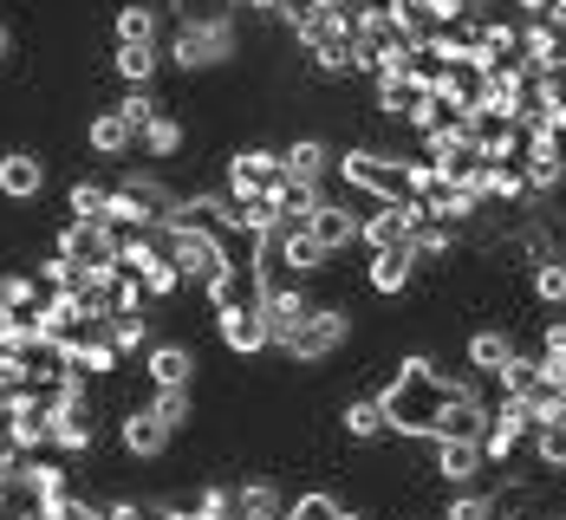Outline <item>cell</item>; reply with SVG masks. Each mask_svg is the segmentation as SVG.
Returning <instances> with one entry per match:
<instances>
[{
	"label": "cell",
	"instance_id": "10",
	"mask_svg": "<svg viewBox=\"0 0 566 520\" xmlns=\"http://www.w3.org/2000/svg\"><path fill=\"white\" fill-rule=\"evenodd\" d=\"M254 306H261V319H268V346L281 351L286 339H293V326L313 312V293H306V280H293V287H268Z\"/></svg>",
	"mask_w": 566,
	"mask_h": 520
},
{
	"label": "cell",
	"instance_id": "5",
	"mask_svg": "<svg viewBox=\"0 0 566 520\" xmlns=\"http://www.w3.org/2000/svg\"><path fill=\"white\" fill-rule=\"evenodd\" d=\"M53 254H65L78 274L85 267H117V229L112 222H65L53 234Z\"/></svg>",
	"mask_w": 566,
	"mask_h": 520
},
{
	"label": "cell",
	"instance_id": "7",
	"mask_svg": "<svg viewBox=\"0 0 566 520\" xmlns=\"http://www.w3.org/2000/svg\"><path fill=\"white\" fill-rule=\"evenodd\" d=\"M196 346H182V339H150L144 351V378L157 384V391H196Z\"/></svg>",
	"mask_w": 566,
	"mask_h": 520
},
{
	"label": "cell",
	"instance_id": "12",
	"mask_svg": "<svg viewBox=\"0 0 566 520\" xmlns=\"http://www.w3.org/2000/svg\"><path fill=\"white\" fill-rule=\"evenodd\" d=\"M423 92H430V65H423V59H417L410 72H385V78H371V105H378V117H391V124L410 112Z\"/></svg>",
	"mask_w": 566,
	"mask_h": 520
},
{
	"label": "cell",
	"instance_id": "41",
	"mask_svg": "<svg viewBox=\"0 0 566 520\" xmlns=\"http://www.w3.org/2000/svg\"><path fill=\"white\" fill-rule=\"evenodd\" d=\"M176 26L182 20H234V0H170Z\"/></svg>",
	"mask_w": 566,
	"mask_h": 520
},
{
	"label": "cell",
	"instance_id": "14",
	"mask_svg": "<svg viewBox=\"0 0 566 520\" xmlns=\"http://www.w3.org/2000/svg\"><path fill=\"white\" fill-rule=\"evenodd\" d=\"M112 40L117 46H164V13H157V0H117Z\"/></svg>",
	"mask_w": 566,
	"mask_h": 520
},
{
	"label": "cell",
	"instance_id": "23",
	"mask_svg": "<svg viewBox=\"0 0 566 520\" xmlns=\"http://www.w3.org/2000/svg\"><path fill=\"white\" fill-rule=\"evenodd\" d=\"M234 514L241 520H286V495L274 481H241L234 488Z\"/></svg>",
	"mask_w": 566,
	"mask_h": 520
},
{
	"label": "cell",
	"instance_id": "9",
	"mask_svg": "<svg viewBox=\"0 0 566 520\" xmlns=\"http://www.w3.org/2000/svg\"><path fill=\"white\" fill-rule=\"evenodd\" d=\"M423 222H430V215H423L417 202H385L378 215H365V241H358V247H371V254H385V247H410Z\"/></svg>",
	"mask_w": 566,
	"mask_h": 520
},
{
	"label": "cell",
	"instance_id": "11",
	"mask_svg": "<svg viewBox=\"0 0 566 520\" xmlns=\"http://www.w3.org/2000/svg\"><path fill=\"white\" fill-rule=\"evenodd\" d=\"M306 234H313V241L326 247V261H333V254H345V247H358V241H365V215H358V209H345L339 195H326V202L313 209Z\"/></svg>",
	"mask_w": 566,
	"mask_h": 520
},
{
	"label": "cell",
	"instance_id": "48",
	"mask_svg": "<svg viewBox=\"0 0 566 520\" xmlns=\"http://www.w3.org/2000/svg\"><path fill=\"white\" fill-rule=\"evenodd\" d=\"M554 416H560V423H566V391H560V410H554Z\"/></svg>",
	"mask_w": 566,
	"mask_h": 520
},
{
	"label": "cell",
	"instance_id": "17",
	"mask_svg": "<svg viewBox=\"0 0 566 520\" xmlns=\"http://www.w3.org/2000/svg\"><path fill=\"white\" fill-rule=\"evenodd\" d=\"M40 189H46V157H33V150L0 157V202H40Z\"/></svg>",
	"mask_w": 566,
	"mask_h": 520
},
{
	"label": "cell",
	"instance_id": "45",
	"mask_svg": "<svg viewBox=\"0 0 566 520\" xmlns=\"http://www.w3.org/2000/svg\"><path fill=\"white\" fill-rule=\"evenodd\" d=\"M7 508H13V488H7V481H0V514H7Z\"/></svg>",
	"mask_w": 566,
	"mask_h": 520
},
{
	"label": "cell",
	"instance_id": "46",
	"mask_svg": "<svg viewBox=\"0 0 566 520\" xmlns=\"http://www.w3.org/2000/svg\"><path fill=\"white\" fill-rule=\"evenodd\" d=\"M534 520H566V508H541V514H534Z\"/></svg>",
	"mask_w": 566,
	"mask_h": 520
},
{
	"label": "cell",
	"instance_id": "49",
	"mask_svg": "<svg viewBox=\"0 0 566 520\" xmlns=\"http://www.w3.org/2000/svg\"><path fill=\"white\" fill-rule=\"evenodd\" d=\"M352 7H385V0H352Z\"/></svg>",
	"mask_w": 566,
	"mask_h": 520
},
{
	"label": "cell",
	"instance_id": "25",
	"mask_svg": "<svg viewBox=\"0 0 566 520\" xmlns=\"http://www.w3.org/2000/svg\"><path fill=\"white\" fill-rule=\"evenodd\" d=\"M455 247H462V229H443V222H423V229H417V241H410L417 267H450Z\"/></svg>",
	"mask_w": 566,
	"mask_h": 520
},
{
	"label": "cell",
	"instance_id": "3",
	"mask_svg": "<svg viewBox=\"0 0 566 520\" xmlns=\"http://www.w3.org/2000/svg\"><path fill=\"white\" fill-rule=\"evenodd\" d=\"M333 176H339L345 189H365L371 202H410V157H397V150H378V144L339 150Z\"/></svg>",
	"mask_w": 566,
	"mask_h": 520
},
{
	"label": "cell",
	"instance_id": "35",
	"mask_svg": "<svg viewBox=\"0 0 566 520\" xmlns=\"http://www.w3.org/2000/svg\"><path fill=\"white\" fill-rule=\"evenodd\" d=\"M33 306H40V280L33 274H20V267L0 274V312H33Z\"/></svg>",
	"mask_w": 566,
	"mask_h": 520
},
{
	"label": "cell",
	"instance_id": "8",
	"mask_svg": "<svg viewBox=\"0 0 566 520\" xmlns=\"http://www.w3.org/2000/svg\"><path fill=\"white\" fill-rule=\"evenodd\" d=\"M469 92H475V112L495 117V124H514V117H521V105H527V78H521V65H502V72L475 78Z\"/></svg>",
	"mask_w": 566,
	"mask_h": 520
},
{
	"label": "cell",
	"instance_id": "4",
	"mask_svg": "<svg viewBox=\"0 0 566 520\" xmlns=\"http://www.w3.org/2000/svg\"><path fill=\"white\" fill-rule=\"evenodd\" d=\"M345 339H352V312L333 306V299H313V312L293 326V339L281 346V358L286 364H326L333 351H345Z\"/></svg>",
	"mask_w": 566,
	"mask_h": 520
},
{
	"label": "cell",
	"instance_id": "38",
	"mask_svg": "<svg viewBox=\"0 0 566 520\" xmlns=\"http://www.w3.org/2000/svg\"><path fill=\"white\" fill-rule=\"evenodd\" d=\"M527 98H534L541 112H554V105L566 112V59H554V65H547V72H541V78L527 85Z\"/></svg>",
	"mask_w": 566,
	"mask_h": 520
},
{
	"label": "cell",
	"instance_id": "44",
	"mask_svg": "<svg viewBox=\"0 0 566 520\" xmlns=\"http://www.w3.org/2000/svg\"><path fill=\"white\" fill-rule=\"evenodd\" d=\"M7 59H13V26L0 20V65H7Z\"/></svg>",
	"mask_w": 566,
	"mask_h": 520
},
{
	"label": "cell",
	"instance_id": "19",
	"mask_svg": "<svg viewBox=\"0 0 566 520\" xmlns=\"http://www.w3.org/2000/svg\"><path fill=\"white\" fill-rule=\"evenodd\" d=\"M410 280H417V254H410V247H385V254H371V267H365V287L385 293V299L410 293Z\"/></svg>",
	"mask_w": 566,
	"mask_h": 520
},
{
	"label": "cell",
	"instance_id": "16",
	"mask_svg": "<svg viewBox=\"0 0 566 520\" xmlns=\"http://www.w3.org/2000/svg\"><path fill=\"white\" fill-rule=\"evenodd\" d=\"M333 163H339V150L326 137H293V144H281V176H293V182H326Z\"/></svg>",
	"mask_w": 566,
	"mask_h": 520
},
{
	"label": "cell",
	"instance_id": "1",
	"mask_svg": "<svg viewBox=\"0 0 566 520\" xmlns=\"http://www.w3.org/2000/svg\"><path fill=\"white\" fill-rule=\"evenodd\" d=\"M475 384V371H437L430 358H403L397 378L378 391L385 397V416H391L397 436H437L450 404Z\"/></svg>",
	"mask_w": 566,
	"mask_h": 520
},
{
	"label": "cell",
	"instance_id": "2",
	"mask_svg": "<svg viewBox=\"0 0 566 520\" xmlns=\"http://www.w3.org/2000/svg\"><path fill=\"white\" fill-rule=\"evenodd\" d=\"M164 53L182 78H209V72H228L241 59V33H234V20H182Z\"/></svg>",
	"mask_w": 566,
	"mask_h": 520
},
{
	"label": "cell",
	"instance_id": "28",
	"mask_svg": "<svg viewBox=\"0 0 566 520\" xmlns=\"http://www.w3.org/2000/svg\"><path fill=\"white\" fill-rule=\"evenodd\" d=\"M7 443H13L20 456H40V449H46V404L13 410V416H7Z\"/></svg>",
	"mask_w": 566,
	"mask_h": 520
},
{
	"label": "cell",
	"instance_id": "43",
	"mask_svg": "<svg viewBox=\"0 0 566 520\" xmlns=\"http://www.w3.org/2000/svg\"><path fill=\"white\" fill-rule=\"evenodd\" d=\"M541 20H547V26L566 40V0H547V13H541Z\"/></svg>",
	"mask_w": 566,
	"mask_h": 520
},
{
	"label": "cell",
	"instance_id": "26",
	"mask_svg": "<svg viewBox=\"0 0 566 520\" xmlns=\"http://www.w3.org/2000/svg\"><path fill=\"white\" fill-rule=\"evenodd\" d=\"M105 339H112L117 358L150 351V312H112V319H105Z\"/></svg>",
	"mask_w": 566,
	"mask_h": 520
},
{
	"label": "cell",
	"instance_id": "21",
	"mask_svg": "<svg viewBox=\"0 0 566 520\" xmlns=\"http://www.w3.org/2000/svg\"><path fill=\"white\" fill-rule=\"evenodd\" d=\"M514 332H502V326H489V332H469V371L475 378H502V364L514 358Z\"/></svg>",
	"mask_w": 566,
	"mask_h": 520
},
{
	"label": "cell",
	"instance_id": "29",
	"mask_svg": "<svg viewBox=\"0 0 566 520\" xmlns=\"http://www.w3.org/2000/svg\"><path fill=\"white\" fill-rule=\"evenodd\" d=\"M527 287H534V299H541V306H566V261H560V254H554V261H534Z\"/></svg>",
	"mask_w": 566,
	"mask_h": 520
},
{
	"label": "cell",
	"instance_id": "15",
	"mask_svg": "<svg viewBox=\"0 0 566 520\" xmlns=\"http://www.w3.org/2000/svg\"><path fill=\"white\" fill-rule=\"evenodd\" d=\"M85 150H92V157H105V163H124V157L137 150V130L117 117V105H105V112L85 117Z\"/></svg>",
	"mask_w": 566,
	"mask_h": 520
},
{
	"label": "cell",
	"instance_id": "47",
	"mask_svg": "<svg viewBox=\"0 0 566 520\" xmlns=\"http://www.w3.org/2000/svg\"><path fill=\"white\" fill-rule=\"evenodd\" d=\"M13 520H46V514H33V508H20V514H13Z\"/></svg>",
	"mask_w": 566,
	"mask_h": 520
},
{
	"label": "cell",
	"instance_id": "36",
	"mask_svg": "<svg viewBox=\"0 0 566 520\" xmlns=\"http://www.w3.org/2000/svg\"><path fill=\"white\" fill-rule=\"evenodd\" d=\"M33 280H40V293H78V267L65 254H46V261H33Z\"/></svg>",
	"mask_w": 566,
	"mask_h": 520
},
{
	"label": "cell",
	"instance_id": "40",
	"mask_svg": "<svg viewBox=\"0 0 566 520\" xmlns=\"http://www.w3.org/2000/svg\"><path fill=\"white\" fill-rule=\"evenodd\" d=\"M137 287H144V299L157 306V299H170V293H182V274H176L170 261H150V267L137 274Z\"/></svg>",
	"mask_w": 566,
	"mask_h": 520
},
{
	"label": "cell",
	"instance_id": "50",
	"mask_svg": "<svg viewBox=\"0 0 566 520\" xmlns=\"http://www.w3.org/2000/svg\"><path fill=\"white\" fill-rule=\"evenodd\" d=\"M339 520H358V514H339Z\"/></svg>",
	"mask_w": 566,
	"mask_h": 520
},
{
	"label": "cell",
	"instance_id": "30",
	"mask_svg": "<svg viewBox=\"0 0 566 520\" xmlns=\"http://www.w3.org/2000/svg\"><path fill=\"white\" fill-rule=\"evenodd\" d=\"M105 195H112L105 182H85V176H78V182L65 189V209H72V222H105Z\"/></svg>",
	"mask_w": 566,
	"mask_h": 520
},
{
	"label": "cell",
	"instance_id": "37",
	"mask_svg": "<svg viewBox=\"0 0 566 520\" xmlns=\"http://www.w3.org/2000/svg\"><path fill=\"white\" fill-rule=\"evenodd\" d=\"M150 410H157L170 429H189V423H196V391H150Z\"/></svg>",
	"mask_w": 566,
	"mask_h": 520
},
{
	"label": "cell",
	"instance_id": "34",
	"mask_svg": "<svg viewBox=\"0 0 566 520\" xmlns=\"http://www.w3.org/2000/svg\"><path fill=\"white\" fill-rule=\"evenodd\" d=\"M157 112H164V98H157L150 85H124V98H117V117H124L130 130H144V124H150Z\"/></svg>",
	"mask_w": 566,
	"mask_h": 520
},
{
	"label": "cell",
	"instance_id": "24",
	"mask_svg": "<svg viewBox=\"0 0 566 520\" xmlns=\"http://www.w3.org/2000/svg\"><path fill=\"white\" fill-rule=\"evenodd\" d=\"M112 72L124 78V85H157L164 46H112Z\"/></svg>",
	"mask_w": 566,
	"mask_h": 520
},
{
	"label": "cell",
	"instance_id": "27",
	"mask_svg": "<svg viewBox=\"0 0 566 520\" xmlns=\"http://www.w3.org/2000/svg\"><path fill=\"white\" fill-rule=\"evenodd\" d=\"M527 449H534V463L547 468V475H566V423L560 416L534 423V429H527Z\"/></svg>",
	"mask_w": 566,
	"mask_h": 520
},
{
	"label": "cell",
	"instance_id": "6",
	"mask_svg": "<svg viewBox=\"0 0 566 520\" xmlns=\"http://www.w3.org/2000/svg\"><path fill=\"white\" fill-rule=\"evenodd\" d=\"M117 443H124V456H137V463H164L170 443H176V429L150 404H130L117 416Z\"/></svg>",
	"mask_w": 566,
	"mask_h": 520
},
{
	"label": "cell",
	"instance_id": "31",
	"mask_svg": "<svg viewBox=\"0 0 566 520\" xmlns=\"http://www.w3.org/2000/svg\"><path fill=\"white\" fill-rule=\"evenodd\" d=\"M495 384H502V397H527V391L541 384V358H534V351H514L509 364H502V378H495Z\"/></svg>",
	"mask_w": 566,
	"mask_h": 520
},
{
	"label": "cell",
	"instance_id": "39",
	"mask_svg": "<svg viewBox=\"0 0 566 520\" xmlns=\"http://www.w3.org/2000/svg\"><path fill=\"white\" fill-rule=\"evenodd\" d=\"M443 520H495V495H482V488H455Z\"/></svg>",
	"mask_w": 566,
	"mask_h": 520
},
{
	"label": "cell",
	"instance_id": "22",
	"mask_svg": "<svg viewBox=\"0 0 566 520\" xmlns=\"http://www.w3.org/2000/svg\"><path fill=\"white\" fill-rule=\"evenodd\" d=\"M345 436L352 443H385L391 436V416H385V397H352V404L339 410Z\"/></svg>",
	"mask_w": 566,
	"mask_h": 520
},
{
	"label": "cell",
	"instance_id": "33",
	"mask_svg": "<svg viewBox=\"0 0 566 520\" xmlns=\"http://www.w3.org/2000/svg\"><path fill=\"white\" fill-rule=\"evenodd\" d=\"M150 261H164L157 234H117V267H124V274H144Z\"/></svg>",
	"mask_w": 566,
	"mask_h": 520
},
{
	"label": "cell",
	"instance_id": "20",
	"mask_svg": "<svg viewBox=\"0 0 566 520\" xmlns=\"http://www.w3.org/2000/svg\"><path fill=\"white\" fill-rule=\"evenodd\" d=\"M482 449L475 443H443L437 436V463H430V475L443 481V488H475V475H482Z\"/></svg>",
	"mask_w": 566,
	"mask_h": 520
},
{
	"label": "cell",
	"instance_id": "42",
	"mask_svg": "<svg viewBox=\"0 0 566 520\" xmlns=\"http://www.w3.org/2000/svg\"><path fill=\"white\" fill-rule=\"evenodd\" d=\"M112 312H150V299H144V287H137V274H117Z\"/></svg>",
	"mask_w": 566,
	"mask_h": 520
},
{
	"label": "cell",
	"instance_id": "32",
	"mask_svg": "<svg viewBox=\"0 0 566 520\" xmlns=\"http://www.w3.org/2000/svg\"><path fill=\"white\" fill-rule=\"evenodd\" d=\"M286 234V267H293V274H300V280H306V274H319V267H326V247H319V241H313V234L300 229H281Z\"/></svg>",
	"mask_w": 566,
	"mask_h": 520
},
{
	"label": "cell",
	"instance_id": "18",
	"mask_svg": "<svg viewBox=\"0 0 566 520\" xmlns=\"http://www.w3.org/2000/svg\"><path fill=\"white\" fill-rule=\"evenodd\" d=\"M182 144H189V124H182L170 105H164V112L137 130V157H150V163H170V157H182Z\"/></svg>",
	"mask_w": 566,
	"mask_h": 520
},
{
	"label": "cell",
	"instance_id": "13",
	"mask_svg": "<svg viewBox=\"0 0 566 520\" xmlns=\"http://www.w3.org/2000/svg\"><path fill=\"white\" fill-rule=\"evenodd\" d=\"M216 332H222V346L234 351V358H261L268 346V319H261V306H228V312H216Z\"/></svg>",
	"mask_w": 566,
	"mask_h": 520
}]
</instances>
